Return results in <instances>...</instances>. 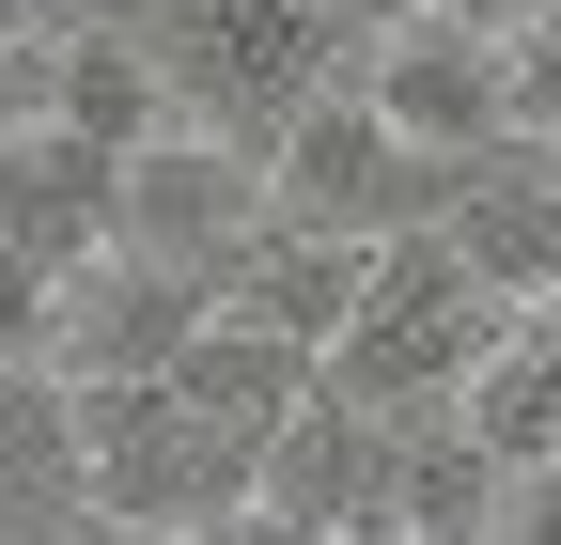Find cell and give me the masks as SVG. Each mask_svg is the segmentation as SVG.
Segmentation results:
<instances>
[{
	"label": "cell",
	"instance_id": "8992f818",
	"mask_svg": "<svg viewBox=\"0 0 561 545\" xmlns=\"http://www.w3.org/2000/svg\"><path fill=\"white\" fill-rule=\"evenodd\" d=\"M0 234H16L32 265L125 250V156H94L79 125H0Z\"/></svg>",
	"mask_w": 561,
	"mask_h": 545
},
{
	"label": "cell",
	"instance_id": "9c48e42d",
	"mask_svg": "<svg viewBox=\"0 0 561 545\" xmlns=\"http://www.w3.org/2000/svg\"><path fill=\"white\" fill-rule=\"evenodd\" d=\"M500 499H515V467L483 452L453 405L437 421H390V545H483Z\"/></svg>",
	"mask_w": 561,
	"mask_h": 545
},
{
	"label": "cell",
	"instance_id": "2e32d148",
	"mask_svg": "<svg viewBox=\"0 0 561 545\" xmlns=\"http://www.w3.org/2000/svg\"><path fill=\"white\" fill-rule=\"evenodd\" d=\"M32 32H79V0H0V47H32Z\"/></svg>",
	"mask_w": 561,
	"mask_h": 545
},
{
	"label": "cell",
	"instance_id": "4fadbf2b",
	"mask_svg": "<svg viewBox=\"0 0 561 545\" xmlns=\"http://www.w3.org/2000/svg\"><path fill=\"white\" fill-rule=\"evenodd\" d=\"M47 312H62V265H32L0 234V374H47Z\"/></svg>",
	"mask_w": 561,
	"mask_h": 545
},
{
	"label": "cell",
	"instance_id": "9a60e30c",
	"mask_svg": "<svg viewBox=\"0 0 561 545\" xmlns=\"http://www.w3.org/2000/svg\"><path fill=\"white\" fill-rule=\"evenodd\" d=\"M187 545H343V530H312V514H265V499H234L219 530H187Z\"/></svg>",
	"mask_w": 561,
	"mask_h": 545
},
{
	"label": "cell",
	"instance_id": "e0dca14e",
	"mask_svg": "<svg viewBox=\"0 0 561 545\" xmlns=\"http://www.w3.org/2000/svg\"><path fill=\"white\" fill-rule=\"evenodd\" d=\"M437 16H468V32H515V16H546V0H437Z\"/></svg>",
	"mask_w": 561,
	"mask_h": 545
},
{
	"label": "cell",
	"instance_id": "8fae6325",
	"mask_svg": "<svg viewBox=\"0 0 561 545\" xmlns=\"http://www.w3.org/2000/svg\"><path fill=\"white\" fill-rule=\"evenodd\" d=\"M172 390L203 405V421H234V437H280L312 405V359L280 344V327H250V312H203V344L172 359Z\"/></svg>",
	"mask_w": 561,
	"mask_h": 545
},
{
	"label": "cell",
	"instance_id": "6da1fadb",
	"mask_svg": "<svg viewBox=\"0 0 561 545\" xmlns=\"http://www.w3.org/2000/svg\"><path fill=\"white\" fill-rule=\"evenodd\" d=\"M62 437H79V499L140 545H187V530H219L250 484H265V437L234 421H203V405L157 374V390H62Z\"/></svg>",
	"mask_w": 561,
	"mask_h": 545
},
{
	"label": "cell",
	"instance_id": "ac0fdd59",
	"mask_svg": "<svg viewBox=\"0 0 561 545\" xmlns=\"http://www.w3.org/2000/svg\"><path fill=\"white\" fill-rule=\"evenodd\" d=\"M343 16H359V32H375V16H405V0H343Z\"/></svg>",
	"mask_w": 561,
	"mask_h": 545
},
{
	"label": "cell",
	"instance_id": "52a82bcc",
	"mask_svg": "<svg viewBox=\"0 0 561 545\" xmlns=\"http://www.w3.org/2000/svg\"><path fill=\"white\" fill-rule=\"evenodd\" d=\"M453 265L483 297H515V312H546L561 297V172L530 156V141H500V156H468V187H453Z\"/></svg>",
	"mask_w": 561,
	"mask_h": 545
},
{
	"label": "cell",
	"instance_id": "30bf717a",
	"mask_svg": "<svg viewBox=\"0 0 561 545\" xmlns=\"http://www.w3.org/2000/svg\"><path fill=\"white\" fill-rule=\"evenodd\" d=\"M47 125H79L94 156H140V141H172V62L140 47V32H62V94H47Z\"/></svg>",
	"mask_w": 561,
	"mask_h": 545
},
{
	"label": "cell",
	"instance_id": "5b68a950",
	"mask_svg": "<svg viewBox=\"0 0 561 545\" xmlns=\"http://www.w3.org/2000/svg\"><path fill=\"white\" fill-rule=\"evenodd\" d=\"M203 281H172V265H140V250H94V265H62V312H47V390H157L187 344H203Z\"/></svg>",
	"mask_w": 561,
	"mask_h": 545
},
{
	"label": "cell",
	"instance_id": "7c38bea8",
	"mask_svg": "<svg viewBox=\"0 0 561 545\" xmlns=\"http://www.w3.org/2000/svg\"><path fill=\"white\" fill-rule=\"evenodd\" d=\"M453 421L500 452V467H561V312H515V327H500V359L468 374Z\"/></svg>",
	"mask_w": 561,
	"mask_h": 545
},
{
	"label": "cell",
	"instance_id": "3957f363",
	"mask_svg": "<svg viewBox=\"0 0 561 545\" xmlns=\"http://www.w3.org/2000/svg\"><path fill=\"white\" fill-rule=\"evenodd\" d=\"M343 79H359L375 125H390V141H421V156H500V141H515V62H500V32L437 16V0L375 16Z\"/></svg>",
	"mask_w": 561,
	"mask_h": 545
},
{
	"label": "cell",
	"instance_id": "ba28073f",
	"mask_svg": "<svg viewBox=\"0 0 561 545\" xmlns=\"http://www.w3.org/2000/svg\"><path fill=\"white\" fill-rule=\"evenodd\" d=\"M359 297H375V250H343V234H250L234 250V281H219V312H250V327H280L312 374H328V344L359 327Z\"/></svg>",
	"mask_w": 561,
	"mask_h": 545
},
{
	"label": "cell",
	"instance_id": "5bb4252c",
	"mask_svg": "<svg viewBox=\"0 0 561 545\" xmlns=\"http://www.w3.org/2000/svg\"><path fill=\"white\" fill-rule=\"evenodd\" d=\"M483 545H561V467H515V499H500Z\"/></svg>",
	"mask_w": 561,
	"mask_h": 545
},
{
	"label": "cell",
	"instance_id": "7a4b0ae2",
	"mask_svg": "<svg viewBox=\"0 0 561 545\" xmlns=\"http://www.w3.org/2000/svg\"><path fill=\"white\" fill-rule=\"evenodd\" d=\"M453 187H468V156H421V141H390L359 79H328V94H312V109L265 141V219H280V234L390 250V234H421V219H453Z\"/></svg>",
	"mask_w": 561,
	"mask_h": 545
},
{
	"label": "cell",
	"instance_id": "277c9868",
	"mask_svg": "<svg viewBox=\"0 0 561 545\" xmlns=\"http://www.w3.org/2000/svg\"><path fill=\"white\" fill-rule=\"evenodd\" d=\"M250 234H265V156H250V141H219V125H172V141H140V156H125V250H140V265H172V281L219 297Z\"/></svg>",
	"mask_w": 561,
	"mask_h": 545
}]
</instances>
